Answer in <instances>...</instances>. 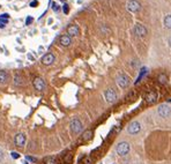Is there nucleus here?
Segmentation results:
<instances>
[{"mask_svg":"<svg viewBox=\"0 0 171 164\" xmlns=\"http://www.w3.org/2000/svg\"><path fill=\"white\" fill-rule=\"evenodd\" d=\"M130 143L126 142V141H122L117 144V148H116V151L119 156H125L130 153Z\"/></svg>","mask_w":171,"mask_h":164,"instance_id":"f257e3e1","label":"nucleus"},{"mask_svg":"<svg viewBox=\"0 0 171 164\" xmlns=\"http://www.w3.org/2000/svg\"><path fill=\"white\" fill-rule=\"evenodd\" d=\"M70 127H71V131H72L74 134H79V133H80V132H82V130H83L82 123H81L78 118H74V119L71 121Z\"/></svg>","mask_w":171,"mask_h":164,"instance_id":"f03ea898","label":"nucleus"},{"mask_svg":"<svg viewBox=\"0 0 171 164\" xmlns=\"http://www.w3.org/2000/svg\"><path fill=\"white\" fill-rule=\"evenodd\" d=\"M117 82H118L119 87L123 88V89H125V88H127V87L130 86L131 79H130L126 74H120V75L118 76V79H117Z\"/></svg>","mask_w":171,"mask_h":164,"instance_id":"7ed1b4c3","label":"nucleus"},{"mask_svg":"<svg viewBox=\"0 0 171 164\" xmlns=\"http://www.w3.org/2000/svg\"><path fill=\"white\" fill-rule=\"evenodd\" d=\"M140 131H141V125L139 121H132L127 127V132L130 134H133V135L138 134Z\"/></svg>","mask_w":171,"mask_h":164,"instance_id":"20e7f679","label":"nucleus"},{"mask_svg":"<svg viewBox=\"0 0 171 164\" xmlns=\"http://www.w3.org/2000/svg\"><path fill=\"white\" fill-rule=\"evenodd\" d=\"M157 112H159V115H160L162 118H168V117L171 115V109H170V106H169V105H166V104H162V105H160V106H159Z\"/></svg>","mask_w":171,"mask_h":164,"instance_id":"39448f33","label":"nucleus"},{"mask_svg":"<svg viewBox=\"0 0 171 164\" xmlns=\"http://www.w3.org/2000/svg\"><path fill=\"white\" fill-rule=\"evenodd\" d=\"M104 97H105L107 102L113 103V102H116V99H117V93L114 92L112 88H109V89H107L105 92H104Z\"/></svg>","mask_w":171,"mask_h":164,"instance_id":"423d86ee","label":"nucleus"},{"mask_svg":"<svg viewBox=\"0 0 171 164\" xmlns=\"http://www.w3.org/2000/svg\"><path fill=\"white\" fill-rule=\"evenodd\" d=\"M133 32L136 36H139V37H145V36L147 35V29L142 24H135V27L133 29Z\"/></svg>","mask_w":171,"mask_h":164,"instance_id":"0eeeda50","label":"nucleus"},{"mask_svg":"<svg viewBox=\"0 0 171 164\" xmlns=\"http://www.w3.org/2000/svg\"><path fill=\"white\" fill-rule=\"evenodd\" d=\"M34 87H35V89L38 90V92H43L46 87V84L42 78H35L34 79Z\"/></svg>","mask_w":171,"mask_h":164,"instance_id":"6e6552de","label":"nucleus"},{"mask_svg":"<svg viewBox=\"0 0 171 164\" xmlns=\"http://www.w3.org/2000/svg\"><path fill=\"white\" fill-rule=\"evenodd\" d=\"M140 7H141V5H140V3L138 1V0H130L128 4H127V9L130 12H133V13L138 12L140 9Z\"/></svg>","mask_w":171,"mask_h":164,"instance_id":"1a4fd4ad","label":"nucleus"},{"mask_svg":"<svg viewBox=\"0 0 171 164\" xmlns=\"http://www.w3.org/2000/svg\"><path fill=\"white\" fill-rule=\"evenodd\" d=\"M145 99L147 103H155L156 99H157V93L155 92V90H150V92H148L145 96Z\"/></svg>","mask_w":171,"mask_h":164,"instance_id":"9d476101","label":"nucleus"},{"mask_svg":"<svg viewBox=\"0 0 171 164\" xmlns=\"http://www.w3.org/2000/svg\"><path fill=\"white\" fill-rule=\"evenodd\" d=\"M14 142L18 147H23L24 143H26V135L23 133H18L15 135V139H14Z\"/></svg>","mask_w":171,"mask_h":164,"instance_id":"9b49d317","label":"nucleus"},{"mask_svg":"<svg viewBox=\"0 0 171 164\" xmlns=\"http://www.w3.org/2000/svg\"><path fill=\"white\" fill-rule=\"evenodd\" d=\"M55 61V54L53 53H46L42 58V64L44 65H51Z\"/></svg>","mask_w":171,"mask_h":164,"instance_id":"f8f14e48","label":"nucleus"},{"mask_svg":"<svg viewBox=\"0 0 171 164\" xmlns=\"http://www.w3.org/2000/svg\"><path fill=\"white\" fill-rule=\"evenodd\" d=\"M79 32H80V29L75 24H71L70 27L67 28V35L68 36H78Z\"/></svg>","mask_w":171,"mask_h":164,"instance_id":"ddd939ff","label":"nucleus"},{"mask_svg":"<svg viewBox=\"0 0 171 164\" xmlns=\"http://www.w3.org/2000/svg\"><path fill=\"white\" fill-rule=\"evenodd\" d=\"M59 43H60L62 46H70L71 43H72L71 36H68V35H62L61 37L59 38Z\"/></svg>","mask_w":171,"mask_h":164,"instance_id":"4468645a","label":"nucleus"},{"mask_svg":"<svg viewBox=\"0 0 171 164\" xmlns=\"http://www.w3.org/2000/svg\"><path fill=\"white\" fill-rule=\"evenodd\" d=\"M8 81V74L5 70H0V83H5Z\"/></svg>","mask_w":171,"mask_h":164,"instance_id":"2eb2a0df","label":"nucleus"},{"mask_svg":"<svg viewBox=\"0 0 171 164\" xmlns=\"http://www.w3.org/2000/svg\"><path fill=\"white\" fill-rule=\"evenodd\" d=\"M164 26L166 29H171V14H169L164 17Z\"/></svg>","mask_w":171,"mask_h":164,"instance_id":"dca6fc26","label":"nucleus"},{"mask_svg":"<svg viewBox=\"0 0 171 164\" xmlns=\"http://www.w3.org/2000/svg\"><path fill=\"white\" fill-rule=\"evenodd\" d=\"M14 84L15 86H22L23 84V79L20 76V75H16L14 78Z\"/></svg>","mask_w":171,"mask_h":164,"instance_id":"f3484780","label":"nucleus"},{"mask_svg":"<svg viewBox=\"0 0 171 164\" xmlns=\"http://www.w3.org/2000/svg\"><path fill=\"white\" fill-rule=\"evenodd\" d=\"M91 135H93V131H85L84 133H83V135H82V139L83 140H89L90 138H91Z\"/></svg>","mask_w":171,"mask_h":164,"instance_id":"a211bd4d","label":"nucleus"},{"mask_svg":"<svg viewBox=\"0 0 171 164\" xmlns=\"http://www.w3.org/2000/svg\"><path fill=\"white\" fill-rule=\"evenodd\" d=\"M146 73H147V68H146V67H143V68L141 69V73H140V75H139V78H138V80H136V82H135V83H138V82H139V81H140V80H141V79L146 75Z\"/></svg>","mask_w":171,"mask_h":164,"instance_id":"6ab92c4d","label":"nucleus"},{"mask_svg":"<svg viewBox=\"0 0 171 164\" xmlns=\"http://www.w3.org/2000/svg\"><path fill=\"white\" fill-rule=\"evenodd\" d=\"M166 81H168V78H166L165 74H161V75L159 76V82H160V83L164 84V83H166Z\"/></svg>","mask_w":171,"mask_h":164,"instance_id":"aec40b11","label":"nucleus"},{"mask_svg":"<svg viewBox=\"0 0 171 164\" xmlns=\"http://www.w3.org/2000/svg\"><path fill=\"white\" fill-rule=\"evenodd\" d=\"M8 17H9V15L7 13H4V14L0 15V19H3V20H8Z\"/></svg>","mask_w":171,"mask_h":164,"instance_id":"412c9836","label":"nucleus"},{"mask_svg":"<svg viewBox=\"0 0 171 164\" xmlns=\"http://www.w3.org/2000/svg\"><path fill=\"white\" fill-rule=\"evenodd\" d=\"M32 21H34L32 17H31V16H28V17H27V20H26V24H27V26H29Z\"/></svg>","mask_w":171,"mask_h":164,"instance_id":"4be33fe9","label":"nucleus"},{"mask_svg":"<svg viewBox=\"0 0 171 164\" xmlns=\"http://www.w3.org/2000/svg\"><path fill=\"white\" fill-rule=\"evenodd\" d=\"M45 164H56V161H55V158H49L45 162Z\"/></svg>","mask_w":171,"mask_h":164,"instance_id":"5701e85b","label":"nucleus"},{"mask_svg":"<svg viewBox=\"0 0 171 164\" xmlns=\"http://www.w3.org/2000/svg\"><path fill=\"white\" fill-rule=\"evenodd\" d=\"M52 9H53L55 12H58V11H59V6H58L56 3H52Z\"/></svg>","mask_w":171,"mask_h":164,"instance_id":"b1692460","label":"nucleus"},{"mask_svg":"<svg viewBox=\"0 0 171 164\" xmlns=\"http://www.w3.org/2000/svg\"><path fill=\"white\" fill-rule=\"evenodd\" d=\"M62 11H64V13H65V14H67V13H68V5H67V4H65V5L62 6Z\"/></svg>","mask_w":171,"mask_h":164,"instance_id":"393cba45","label":"nucleus"},{"mask_svg":"<svg viewBox=\"0 0 171 164\" xmlns=\"http://www.w3.org/2000/svg\"><path fill=\"white\" fill-rule=\"evenodd\" d=\"M71 159H72V155H71V154H68V155L66 156V158H65V162L68 163V162H71Z\"/></svg>","mask_w":171,"mask_h":164,"instance_id":"a878e982","label":"nucleus"},{"mask_svg":"<svg viewBox=\"0 0 171 164\" xmlns=\"http://www.w3.org/2000/svg\"><path fill=\"white\" fill-rule=\"evenodd\" d=\"M26 159H27V161H30V162H37V159H36V158L30 157V156H26Z\"/></svg>","mask_w":171,"mask_h":164,"instance_id":"bb28decb","label":"nucleus"},{"mask_svg":"<svg viewBox=\"0 0 171 164\" xmlns=\"http://www.w3.org/2000/svg\"><path fill=\"white\" fill-rule=\"evenodd\" d=\"M138 66H139V61H138V60H133V61H132V67L135 68V67H138Z\"/></svg>","mask_w":171,"mask_h":164,"instance_id":"cd10ccee","label":"nucleus"},{"mask_svg":"<svg viewBox=\"0 0 171 164\" xmlns=\"http://www.w3.org/2000/svg\"><path fill=\"white\" fill-rule=\"evenodd\" d=\"M12 157H13L14 159H16V158H19V157H20V155H19L18 153H15V151H13V153H12Z\"/></svg>","mask_w":171,"mask_h":164,"instance_id":"c85d7f7f","label":"nucleus"},{"mask_svg":"<svg viewBox=\"0 0 171 164\" xmlns=\"http://www.w3.org/2000/svg\"><path fill=\"white\" fill-rule=\"evenodd\" d=\"M38 5V1L37 0H34L32 3H30V7H35V6H37Z\"/></svg>","mask_w":171,"mask_h":164,"instance_id":"c756f323","label":"nucleus"},{"mask_svg":"<svg viewBox=\"0 0 171 164\" xmlns=\"http://www.w3.org/2000/svg\"><path fill=\"white\" fill-rule=\"evenodd\" d=\"M168 44H169V46L171 47V36H170V37L168 38Z\"/></svg>","mask_w":171,"mask_h":164,"instance_id":"7c9ffc66","label":"nucleus"},{"mask_svg":"<svg viewBox=\"0 0 171 164\" xmlns=\"http://www.w3.org/2000/svg\"><path fill=\"white\" fill-rule=\"evenodd\" d=\"M3 159V151H0V161Z\"/></svg>","mask_w":171,"mask_h":164,"instance_id":"2f4dec72","label":"nucleus"},{"mask_svg":"<svg viewBox=\"0 0 171 164\" xmlns=\"http://www.w3.org/2000/svg\"><path fill=\"white\" fill-rule=\"evenodd\" d=\"M5 27V24L4 23H0V28H4Z\"/></svg>","mask_w":171,"mask_h":164,"instance_id":"473e14b6","label":"nucleus"},{"mask_svg":"<svg viewBox=\"0 0 171 164\" xmlns=\"http://www.w3.org/2000/svg\"><path fill=\"white\" fill-rule=\"evenodd\" d=\"M61 1H65V0H61Z\"/></svg>","mask_w":171,"mask_h":164,"instance_id":"72a5a7b5","label":"nucleus"},{"mask_svg":"<svg viewBox=\"0 0 171 164\" xmlns=\"http://www.w3.org/2000/svg\"><path fill=\"white\" fill-rule=\"evenodd\" d=\"M24 164H28V163H24Z\"/></svg>","mask_w":171,"mask_h":164,"instance_id":"f704fd0d","label":"nucleus"},{"mask_svg":"<svg viewBox=\"0 0 171 164\" xmlns=\"http://www.w3.org/2000/svg\"><path fill=\"white\" fill-rule=\"evenodd\" d=\"M0 7H1V6H0Z\"/></svg>","mask_w":171,"mask_h":164,"instance_id":"c9c22d12","label":"nucleus"}]
</instances>
